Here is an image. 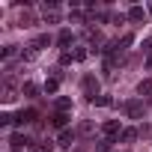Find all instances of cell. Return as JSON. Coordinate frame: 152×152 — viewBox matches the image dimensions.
<instances>
[{"label": "cell", "instance_id": "obj_6", "mask_svg": "<svg viewBox=\"0 0 152 152\" xmlns=\"http://www.w3.org/2000/svg\"><path fill=\"white\" fill-rule=\"evenodd\" d=\"M27 146H30V140H27L24 134H12V137H9V149H12V152H24Z\"/></svg>", "mask_w": 152, "mask_h": 152}, {"label": "cell", "instance_id": "obj_4", "mask_svg": "<svg viewBox=\"0 0 152 152\" xmlns=\"http://www.w3.org/2000/svg\"><path fill=\"white\" fill-rule=\"evenodd\" d=\"M15 122H18V125H30V122H39V113H36L33 107H27V110H18V113H15Z\"/></svg>", "mask_w": 152, "mask_h": 152}, {"label": "cell", "instance_id": "obj_22", "mask_svg": "<svg viewBox=\"0 0 152 152\" xmlns=\"http://www.w3.org/2000/svg\"><path fill=\"white\" fill-rule=\"evenodd\" d=\"M110 143H113V140H102V143H99V149H96V152H107V149H110Z\"/></svg>", "mask_w": 152, "mask_h": 152}, {"label": "cell", "instance_id": "obj_19", "mask_svg": "<svg viewBox=\"0 0 152 152\" xmlns=\"http://www.w3.org/2000/svg\"><path fill=\"white\" fill-rule=\"evenodd\" d=\"M78 134L90 137V134H93V122H81V125H78Z\"/></svg>", "mask_w": 152, "mask_h": 152}, {"label": "cell", "instance_id": "obj_14", "mask_svg": "<svg viewBox=\"0 0 152 152\" xmlns=\"http://www.w3.org/2000/svg\"><path fill=\"white\" fill-rule=\"evenodd\" d=\"M45 45H51V36H48V33H42V36H36V42H33V48L39 51V48H45Z\"/></svg>", "mask_w": 152, "mask_h": 152}, {"label": "cell", "instance_id": "obj_3", "mask_svg": "<svg viewBox=\"0 0 152 152\" xmlns=\"http://www.w3.org/2000/svg\"><path fill=\"white\" fill-rule=\"evenodd\" d=\"M122 113H125V116H131V119H137V116L143 113V102H140V99L125 102V104H122Z\"/></svg>", "mask_w": 152, "mask_h": 152}, {"label": "cell", "instance_id": "obj_18", "mask_svg": "<svg viewBox=\"0 0 152 152\" xmlns=\"http://www.w3.org/2000/svg\"><path fill=\"white\" fill-rule=\"evenodd\" d=\"M93 104H99V107H110V104H113V99H110V96H99Z\"/></svg>", "mask_w": 152, "mask_h": 152}, {"label": "cell", "instance_id": "obj_15", "mask_svg": "<svg viewBox=\"0 0 152 152\" xmlns=\"http://www.w3.org/2000/svg\"><path fill=\"white\" fill-rule=\"evenodd\" d=\"M57 110L69 113V110H72V99H66V96H63V99H57Z\"/></svg>", "mask_w": 152, "mask_h": 152}, {"label": "cell", "instance_id": "obj_12", "mask_svg": "<svg viewBox=\"0 0 152 152\" xmlns=\"http://www.w3.org/2000/svg\"><path fill=\"white\" fill-rule=\"evenodd\" d=\"M137 96H152V81H149V78L137 84Z\"/></svg>", "mask_w": 152, "mask_h": 152}, {"label": "cell", "instance_id": "obj_21", "mask_svg": "<svg viewBox=\"0 0 152 152\" xmlns=\"http://www.w3.org/2000/svg\"><path fill=\"white\" fill-rule=\"evenodd\" d=\"M30 24H33V15L24 12V15H21V27H30Z\"/></svg>", "mask_w": 152, "mask_h": 152}, {"label": "cell", "instance_id": "obj_24", "mask_svg": "<svg viewBox=\"0 0 152 152\" xmlns=\"http://www.w3.org/2000/svg\"><path fill=\"white\" fill-rule=\"evenodd\" d=\"M146 12H149V15H152V3H149V9H146Z\"/></svg>", "mask_w": 152, "mask_h": 152}, {"label": "cell", "instance_id": "obj_20", "mask_svg": "<svg viewBox=\"0 0 152 152\" xmlns=\"http://www.w3.org/2000/svg\"><path fill=\"white\" fill-rule=\"evenodd\" d=\"M72 60H75V57H72V54H69V51H63V54H60V66H69V63H72Z\"/></svg>", "mask_w": 152, "mask_h": 152}, {"label": "cell", "instance_id": "obj_10", "mask_svg": "<svg viewBox=\"0 0 152 152\" xmlns=\"http://www.w3.org/2000/svg\"><path fill=\"white\" fill-rule=\"evenodd\" d=\"M57 90H60V75H54V78H48V81H45V93H51V96H54Z\"/></svg>", "mask_w": 152, "mask_h": 152}, {"label": "cell", "instance_id": "obj_8", "mask_svg": "<svg viewBox=\"0 0 152 152\" xmlns=\"http://www.w3.org/2000/svg\"><path fill=\"white\" fill-rule=\"evenodd\" d=\"M51 122H54V128H66L69 125V113H63V110H54V116H51Z\"/></svg>", "mask_w": 152, "mask_h": 152}, {"label": "cell", "instance_id": "obj_23", "mask_svg": "<svg viewBox=\"0 0 152 152\" xmlns=\"http://www.w3.org/2000/svg\"><path fill=\"white\" fill-rule=\"evenodd\" d=\"M12 54H15V48H12V45H9V48H3V54H0V57H3V60H9V57H12Z\"/></svg>", "mask_w": 152, "mask_h": 152}, {"label": "cell", "instance_id": "obj_2", "mask_svg": "<svg viewBox=\"0 0 152 152\" xmlns=\"http://www.w3.org/2000/svg\"><path fill=\"white\" fill-rule=\"evenodd\" d=\"M102 134H104V140H119V134H122L119 119H107V122L102 125Z\"/></svg>", "mask_w": 152, "mask_h": 152}, {"label": "cell", "instance_id": "obj_9", "mask_svg": "<svg viewBox=\"0 0 152 152\" xmlns=\"http://www.w3.org/2000/svg\"><path fill=\"white\" fill-rule=\"evenodd\" d=\"M21 93H24L27 99H36V96H39V87H36L33 81H24V84H21Z\"/></svg>", "mask_w": 152, "mask_h": 152}, {"label": "cell", "instance_id": "obj_5", "mask_svg": "<svg viewBox=\"0 0 152 152\" xmlns=\"http://www.w3.org/2000/svg\"><path fill=\"white\" fill-rule=\"evenodd\" d=\"M75 140H78V131H75V128H63V131H60V137H57V143H60L63 149H69Z\"/></svg>", "mask_w": 152, "mask_h": 152}, {"label": "cell", "instance_id": "obj_16", "mask_svg": "<svg viewBox=\"0 0 152 152\" xmlns=\"http://www.w3.org/2000/svg\"><path fill=\"white\" fill-rule=\"evenodd\" d=\"M45 21H48V24H57V21H60V12H57V9H45Z\"/></svg>", "mask_w": 152, "mask_h": 152}, {"label": "cell", "instance_id": "obj_13", "mask_svg": "<svg viewBox=\"0 0 152 152\" xmlns=\"http://www.w3.org/2000/svg\"><path fill=\"white\" fill-rule=\"evenodd\" d=\"M134 137H137V128H122V134H119V140H122V143H131Z\"/></svg>", "mask_w": 152, "mask_h": 152}, {"label": "cell", "instance_id": "obj_17", "mask_svg": "<svg viewBox=\"0 0 152 152\" xmlns=\"http://www.w3.org/2000/svg\"><path fill=\"white\" fill-rule=\"evenodd\" d=\"M72 57H75V63H84V60H87V48H75Z\"/></svg>", "mask_w": 152, "mask_h": 152}, {"label": "cell", "instance_id": "obj_7", "mask_svg": "<svg viewBox=\"0 0 152 152\" xmlns=\"http://www.w3.org/2000/svg\"><path fill=\"white\" fill-rule=\"evenodd\" d=\"M146 15H149V12H146L143 6H131V9H128V21H134V24L146 21Z\"/></svg>", "mask_w": 152, "mask_h": 152}, {"label": "cell", "instance_id": "obj_11", "mask_svg": "<svg viewBox=\"0 0 152 152\" xmlns=\"http://www.w3.org/2000/svg\"><path fill=\"white\" fill-rule=\"evenodd\" d=\"M57 45H60V48H69V45H72V30H60Z\"/></svg>", "mask_w": 152, "mask_h": 152}, {"label": "cell", "instance_id": "obj_1", "mask_svg": "<svg viewBox=\"0 0 152 152\" xmlns=\"http://www.w3.org/2000/svg\"><path fill=\"white\" fill-rule=\"evenodd\" d=\"M81 87H84V96H87L90 102H96V99H99V81H96V75H84Z\"/></svg>", "mask_w": 152, "mask_h": 152}]
</instances>
